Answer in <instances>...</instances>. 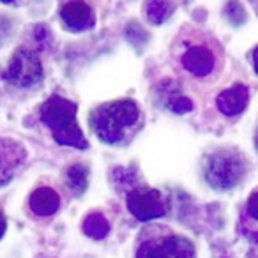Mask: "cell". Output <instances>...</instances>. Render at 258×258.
<instances>
[{
	"mask_svg": "<svg viewBox=\"0 0 258 258\" xmlns=\"http://www.w3.org/2000/svg\"><path fill=\"white\" fill-rule=\"evenodd\" d=\"M140 106L133 99H120L101 104L90 115V124L96 137L104 144H120L129 129L140 122Z\"/></svg>",
	"mask_w": 258,
	"mask_h": 258,
	"instance_id": "obj_1",
	"label": "cell"
},
{
	"mask_svg": "<svg viewBox=\"0 0 258 258\" xmlns=\"http://www.w3.org/2000/svg\"><path fill=\"white\" fill-rule=\"evenodd\" d=\"M41 118L58 144L76 149L89 147L76 120V104L73 101L55 94L41 106Z\"/></svg>",
	"mask_w": 258,
	"mask_h": 258,
	"instance_id": "obj_2",
	"label": "cell"
},
{
	"mask_svg": "<svg viewBox=\"0 0 258 258\" xmlns=\"http://www.w3.org/2000/svg\"><path fill=\"white\" fill-rule=\"evenodd\" d=\"M204 172L211 187L219 191L232 189L246 175V159L237 151H216L207 156Z\"/></svg>",
	"mask_w": 258,
	"mask_h": 258,
	"instance_id": "obj_3",
	"label": "cell"
},
{
	"mask_svg": "<svg viewBox=\"0 0 258 258\" xmlns=\"http://www.w3.org/2000/svg\"><path fill=\"white\" fill-rule=\"evenodd\" d=\"M6 82L16 87H34L43 78V66H41L39 55L27 48H18L9 58L8 68L2 73Z\"/></svg>",
	"mask_w": 258,
	"mask_h": 258,
	"instance_id": "obj_4",
	"label": "cell"
},
{
	"mask_svg": "<svg viewBox=\"0 0 258 258\" xmlns=\"http://www.w3.org/2000/svg\"><path fill=\"white\" fill-rule=\"evenodd\" d=\"M180 66L195 78H209L218 69V53L205 41L187 43L180 53Z\"/></svg>",
	"mask_w": 258,
	"mask_h": 258,
	"instance_id": "obj_5",
	"label": "cell"
},
{
	"mask_svg": "<svg viewBox=\"0 0 258 258\" xmlns=\"http://www.w3.org/2000/svg\"><path fill=\"white\" fill-rule=\"evenodd\" d=\"M137 258H195V246L182 235H168L165 239H149L140 244Z\"/></svg>",
	"mask_w": 258,
	"mask_h": 258,
	"instance_id": "obj_6",
	"label": "cell"
},
{
	"mask_svg": "<svg viewBox=\"0 0 258 258\" xmlns=\"http://www.w3.org/2000/svg\"><path fill=\"white\" fill-rule=\"evenodd\" d=\"M129 212L140 221H149V219L161 218L166 212V205L163 202V197L158 189L151 187H137L129 191L125 198Z\"/></svg>",
	"mask_w": 258,
	"mask_h": 258,
	"instance_id": "obj_7",
	"label": "cell"
},
{
	"mask_svg": "<svg viewBox=\"0 0 258 258\" xmlns=\"http://www.w3.org/2000/svg\"><path fill=\"white\" fill-rule=\"evenodd\" d=\"M27 152L23 145L11 138H0V186H6L23 165Z\"/></svg>",
	"mask_w": 258,
	"mask_h": 258,
	"instance_id": "obj_8",
	"label": "cell"
},
{
	"mask_svg": "<svg viewBox=\"0 0 258 258\" xmlns=\"http://www.w3.org/2000/svg\"><path fill=\"white\" fill-rule=\"evenodd\" d=\"M60 18L68 29L80 32V30L92 29L96 23V16L89 4L85 2H66L60 6Z\"/></svg>",
	"mask_w": 258,
	"mask_h": 258,
	"instance_id": "obj_9",
	"label": "cell"
},
{
	"mask_svg": "<svg viewBox=\"0 0 258 258\" xmlns=\"http://www.w3.org/2000/svg\"><path fill=\"white\" fill-rule=\"evenodd\" d=\"M247 103H249V92H247V87L240 85V83L223 90L216 99L218 110L228 117H235V115L242 113Z\"/></svg>",
	"mask_w": 258,
	"mask_h": 258,
	"instance_id": "obj_10",
	"label": "cell"
},
{
	"mask_svg": "<svg viewBox=\"0 0 258 258\" xmlns=\"http://www.w3.org/2000/svg\"><path fill=\"white\" fill-rule=\"evenodd\" d=\"M29 204L34 214L51 216L60 207V197H58L57 191L51 189V187H37V189L30 195Z\"/></svg>",
	"mask_w": 258,
	"mask_h": 258,
	"instance_id": "obj_11",
	"label": "cell"
},
{
	"mask_svg": "<svg viewBox=\"0 0 258 258\" xmlns=\"http://www.w3.org/2000/svg\"><path fill=\"white\" fill-rule=\"evenodd\" d=\"M66 182L76 195H82L89 184V168L85 165H71L66 172Z\"/></svg>",
	"mask_w": 258,
	"mask_h": 258,
	"instance_id": "obj_12",
	"label": "cell"
},
{
	"mask_svg": "<svg viewBox=\"0 0 258 258\" xmlns=\"http://www.w3.org/2000/svg\"><path fill=\"white\" fill-rule=\"evenodd\" d=\"M83 232L92 239H103L110 232V225H108L106 218L101 214H90L83 221Z\"/></svg>",
	"mask_w": 258,
	"mask_h": 258,
	"instance_id": "obj_13",
	"label": "cell"
},
{
	"mask_svg": "<svg viewBox=\"0 0 258 258\" xmlns=\"http://www.w3.org/2000/svg\"><path fill=\"white\" fill-rule=\"evenodd\" d=\"M145 11H147L149 22L156 23V25H161L173 13V6L170 2H149L145 6Z\"/></svg>",
	"mask_w": 258,
	"mask_h": 258,
	"instance_id": "obj_14",
	"label": "cell"
},
{
	"mask_svg": "<svg viewBox=\"0 0 258 258\" xmlns=\"http://www.w3.org/2000/svg\"><path fill=\"white\" fill-rule=\"evenodd\" d=\"M166 106L173 111V113H187V111L193 110V101L189 97L182 96L179 92H173L170 96V90L166 92Z\"/></svg>",
	"mask_w": 258,
	"mask_h": 258,
	"instance_id": "obj_15",
	"label": "cell"
},
{
	"mask_svg": "<svg viewBox=\"0 0 258 258\" xmlns=\"http://www.w3.org/2000/svg\"><path fill=\"white\" fill-rule=\"evenodd\" d=\"M226 11H228V18L232 20L235 25L242 23L246 20V15H244V9L240 8L239 4H228L226 6Z\"/></svg>",
	"mask_w": 258,
	"mask_h": 258,
	"instance_id": "obj_16",
	"label": "cell"
},
{
	"mask_svg": "<svg viewBox=\"0 0 258 258\" xmlns=\"http://www.w3.org/2000/svg\"><path fill=\"white\" fill-rule=\"evenodd\" d=\"M34 37H36L37 43L43 44V46H46V44L50 43V39H51L50 30H48L44 25H37L36 27V30H34Z\"/></svg>",
	"mask_w": 258,
	"mask_h": 258,
	"instance_id": "obj_17",
	"label": "cell"
},
{
	"mask_svg": "<svg viewBox=\"0 0 258 258\" xmlns=\"http://www.w3.org/2000/svg\"><path fill=\"white\" fill-rule=\"evenodd\" d=\"M247 214L258 221V191H254L247 200Z\"/></svg>",
	"mask_w": 258,
	"mask_h": 258,
	"instance_id": "obj_18",
	"label": "cell"
},
{
	"mask_svg": "<svg viewBox=\"0 0 258 258\" xmlns=\"http://www.w3.org/2000/svg\"><path fill=\"white\" fill-rule=\"evenodd\" d=\"M4 232H6V218H4V214L0 212V237L4 235Z\"/></svg>",
	"mask_w": 258,
	"mask_h": 258,
	"instance_id": "obj_19",
	"label": "cell"
},
{
	"mask_svg": "<svg viewBox=\"0 0 258 258\" xmlns=\"http://www.w3.org/2000/svg\"><path fill=\"white\" fill-rule=\"evenodd\" d=\"M253 66H254V71H256V75H258V46L253 50Z\"/></svg>",
	"mask_w": 258,
	"mask_h": 258,
	"instance_id": "obj_20",
	"label": "cell"
},
{
	"mask_svg": "<svg viewBox=\"0 0 258 258\" xmlns=\"http://www.w3.org/2000/svg\"><path fill=\"white\" fill-rule=\"evenodd\" d=\"M256 147H258V133H256Z\"/></svg>",
	"mask_w": 258,
	"mask_h": 258,
	"instance_id": "obj_21",
	"label": "cell"
}]
</instances>
